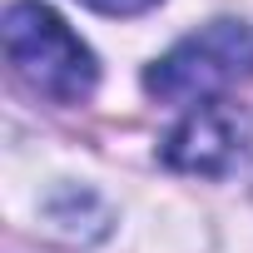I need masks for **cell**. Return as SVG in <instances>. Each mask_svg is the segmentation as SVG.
<instances>
[{
	"mask_svg": "<svg viewBox=\"0 0 253 253\" xmlns=\"http://www.w3.org/2000/svg\"><path fill=\"white\" fill-rule=\"evenodd\" d=\"M243 134H248V124L238 119V109L218 99L194 104L164 139V164L179 174H223L243 154Z\"/></svg>",
	"mask_w": 253,
	"mask_h": 253,
	"instance_id": "3957f363",
	"label": "cell"
},
{
	"mask_svg": "<svg viewBox=\"0 0 253 253\" xmlns=\"http://www.w3.org/2000/svg\"><path fill=\"white\" fill-rule=\"evenodd\" d=\"M5 60L20 84L55 104H80L99 84L94 50L40 0H15L5 10Z\"/></svg>",
	"mask_w": 253,
	"mask_h": 253,
	"instance_id": "6da1fadb",
	"label": "cell"
},
{
	"mask_svg": "<svg viewBox=\"0 0 253 253\" xmlns=\"http://www.w3.org/2000/svg\"><path fill=\"white\" fill-rule=\"evenodd\" d=\"M80 5H89L99 15H144V10L159 5V0H80Z\"/></svg>",
	"mask_w": 253,
	"mask_h": 253,
	"instance_id": "277c9868",
	"label": "cell"
},
{
	"mask_svg": "<svg viewBox=\"0 0 253 253\" xmlns=\"http://www.w3.org/2000/svg\"><path fill=\"white\" fill-rule=\"evenodd\" d=\"M253 80V30L243 20H209L144 70V89L164 104H213L223 89Z\"/></svg>",
	"mask_w": 253,
	"mask_h": 253,
	"instance_id": "7a4b0ae2",
	"label": "cell"
}]
</instances>
